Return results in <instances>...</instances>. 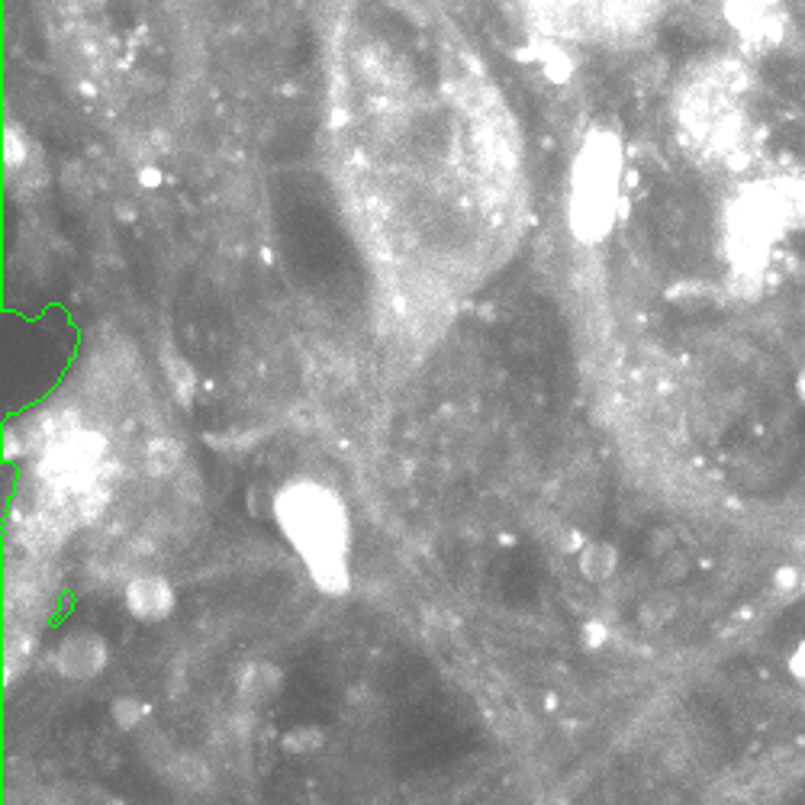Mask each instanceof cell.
Returning a JSON list of instances; mask_svg holds the SVG:
<instances>
[{
  "label": "cell",
  "mask_w": 805,
  "mask_h": 805,
  "mask_svg": "<svg viewBox=\"0 0 805 805\" xmlns=\"http://www.w3.org/2000/svg\"><path fill=\"white\" fill-rule=\"evenodd\" d=\"M280 532L300 554L313 584L322 593L345 596L351 586L348 554H351V526L339 493L326 483L300 477L284 483L271 503Z\"/></svg>",
  "instance_id": "1"
},
{
  "label": "cell",
  "mask_w": 805,
  "mask_h": 805,
  "mask_svg": "<svg viewBox=\"0 0 805 805\" xmlns=\"http://www.w3.org/2000/svg\"><path fill=\"white\" fill-rule=\"evenodd\" d=\"M796 226V190L783 181H754L731 194L721 216V246L737 294L757 297L773 258Z\"/></svg>",
  "instance_id": "2"
},
{
  "label": "cell",
  "mask_w": 805,
  "mask_h": 805,
  "mask_svg": "<svg viewBox=\"0 0 805 805\" xmlns=\"http://www.w3.org/2000/svg\"><path fill=\"white\" fill-rule=\"evenodd\" d=\"M625 178V142L612 126L586 129L580 152L570 168L568 222L576 242L600 246L612 236L622 210Z\"/></svg>",
  "instance_id": "3"
},
{
  "label": "cell",
  "mask_w": 805,
  "mask_h": 805,
  "mask_svg": "<svg viewBox=\"0 0 805 805\" xmlns=\"http://www.w3.org/2000/svg\"><path fill=\"white\" fill-rule=\"evenodd\" d=\"M721 17L757 49H773L786 39L789 17L783 0H721Z\"/></svg>",
  "instance_id": "4"
},
{
  "label": "cell",
  "mask_w": 805,
  "mask_h": 805,
  "mask_svg": "<svg viewBox=\"0 0 805 805\" xmlns=\"http://www.w3.org/2000/svg\"><path fill=\"white\" fill-rule=\"evenodd\" d=\"M103 667H107V644L93 632H71L55 651V670L75 683L101 677Z\"/></svg>",
  "instance_id": "5"
},
{
  "label": "cell",
  "mask_w": 805,
  "mask_h": 805,
  "mask_svg": "<svg viewBox=\"0 0 805 805\" xmlns=\"http://www.w3.org/2000/svg\"><path fill=\"white\" fill-rule=\"evenodd\" d=\"M126 609L139 622H161L174 612V586L158 574H139L126 586Z\"/></svg>",
  "instance_id": "6"
},
{
  "label": "cell",
  "mask_w": 805,
  "mask_h": 805,
  "mask_svg": "<svg viewBox=\"0 0 805 805\" xmlns=\"http://www.w3.org/2000/svg\"><path fill=\"white\" fill-rule=\"evenodd\" d=\"M280 670L274 664H248L242 670V677H238V696H242V703L248 705H264L268 699H274L280 689Z\"/></svg>",
  "instance_id": "7"
},
{
  "label": "cell",
  "mask_w": 805,
  "mask_h": 805,
  "mask_svg": "<svg viewBox=\"0 0 805 805\" xmlns=\"http://www.w3.org/2000/svg\"><path fill=\"white\" fill-rule=\"evenodd\" d=\"M616 564H619V554H616V548H609V544H586V548H580V574L586 576V580H593V584H602V580H609L612 574H616Z\"/></svg>",
  "instance_id": "8"
},
{
  "label": "cell",
  "mask_w": 805,
  "mask_h": 805,
  "mask_svg": "<svg viewBox=\"0 0 805 805\" xmlns=\"http://www.w3.org/2000/svg\"><path fill=\"white\" fill-rule=\"evenodd\" d=\"M165 773L178 786H187V789H204L210 783V767H206L204 757H194V754H174L168 767H165Z\"/></svg>",
  "instance_id": "9"
},
{
  "label": "cell",
  "mask_w": 805,
  "mask_h": 805,
  "mask_svg": "<svg viewBox=\"0 0 805 805\" xmlns=\"http://www.w3.org/2000/svg\"><path fill=\"white\" fill-rule=\"evenodd\" d=\"M322 741H326V735L316 725H300V729H290L284 735V747L290 754H313L322 747Z\"/></svg>",
  "instance_id": "10"
},
{
  "label": "cell",
  "mask_w": 805,
  "mask_h": 805,
  "mask_svg": "<svg viewBox=\"0 0 805 805\" xmlns=\"http://www.w3.org/2000/svg\"><path fill=\"white\" fill-rule=\"evenodd\" d=\"M178 461H181V451L174 441H155L152 448L145 451V464H149L152 474H171L178 467Z\"/></svg>",
  "instance_id": "11"
},
{
  "label": "cell",
  "mask_w": 805,
  "mask_h": 805,
  "mask_svg": "<svg viewBox=\"0 0 805 805\" xmlns=\"http://www.w3.org/2000/svg\"><path fill=\"white\" fill-rule=\"evenodd\" d=\"M113 719H117L119 729L133 731L139 721L145 719V703H139V699H133V696H126V699H117V703H113Z\"/></svg>",
  "instance_id": "12"
},
{
  "label": "cell",
  "mask_w": 805,
  "mask_h": 805,
  "mask_svg": "<svg viewBox=\"0 0 805 805\" xmlns=\"http://www.w3.org/2000/svg\"><path fill=\"white\" fill-rule=\"evenodd\" d=\"M4 149H7V165H10V168H23V165H26V155H29V149H26V139L20 136L17 129H7Z\"/></svg>",
  "instance_id": "13"
},
{
  "label": "cell",
  "mask_w": 805,
  "mask_h": 805,
  "mask_svg": "<svg viewBox=\"0 0 805 805\" xmlns=\"http://www.w3.org/2000/svg\"><path fill=\"white\" fill-rule=\"evenodd\" d=\"M584 641H586V648H600V644L606 641V625H602V622H586Z\"/></svg>",
  "instance_id": "14"
},
{
  "label": "cell",
  "mask_w": 805,
  "mask_h": 805,
  "mask_svg": "<svg viewBox=\"0 0 805 805\" xmlns=\"http://www.w3.org/2000/svg\"><path fill=\"white\" fill-rule=\"evenodd\" d=\"M793 393H796V399L805 407V365L796 371V377H793Z\"/></svg>",
  "instance_id": "15"
},
{
  "label": "cell",
  "mask_w": 805,
  "mask_h": 805,
  "mask_svg": "<svg viewBox=\"0 0 805 805\" xmlns=\"http://www.w3.org/2000/svg\"><path fill=\"white\" fill-rule=\"evenodd\" d=\"M139 178H142L145 184H158V181H161V174H158V171H142V174H139Z\"/></svg>",
  "instance_id": "16"
},
{
  "label": "cell",
  "mask_w": 805,
  "mask_h": 805,
  "mask_svg": "<svg viewBox=\"0 0 805 805\" xmlns=\"http://www.w3.org/2000/svg\"><path fill=\"white\" fill-rule=\"evenodd\" d=\"M799 55H802V65H805V33H802V43H799Z\"/></svg>",
  "instance_id": "17"
}]
</instances>
